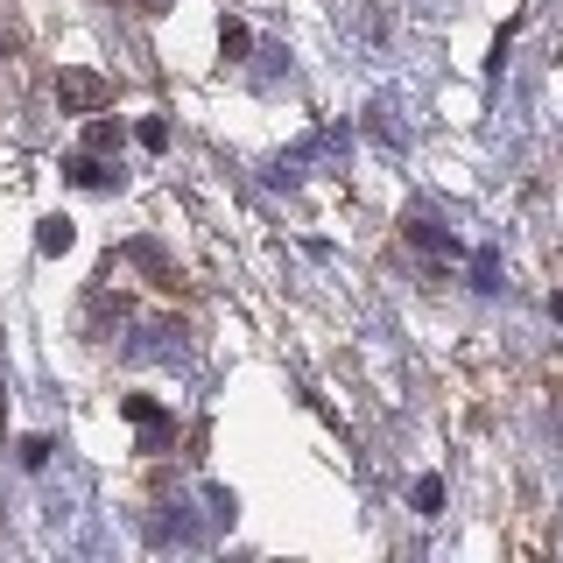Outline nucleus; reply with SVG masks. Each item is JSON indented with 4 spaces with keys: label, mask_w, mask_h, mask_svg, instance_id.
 Listing matches in <instances>:
<instances>
[{
    "label": "nucleus",
    "mask_w": 563,
    "mask_h": 563,
    "mask_svg": "<svg viewBox=\"0 0 563 563\" xmlns=\"http://www.w3.org/2000/svg\"><path fill=\"white\" fill-rule=\"evenodd\" d=\"M57 92H64V106H78V113H99V106L113 99V85L92 78V70H57Z\"/></svg>",
    "instance_id": "1"
},
{
    "label": "nucleus",
    "mask_w": 563,
    "mask_h": 563,
    "mask_svg": "<svg viewBox=\"0 0 563 563\" xmlns=\"http://www.w3.org/2000/svg\"><path fill=\"white\" fill-rule=\"evenodd\" d=\"M176 339H184V324H169V317H155V324H141V331H134L128 360H169V352H184Z\"/></svg>",
    "instance_id": "2"
},
{
    "label": "nucleus",
    "mask_w": 563,
    "mask_h": 563,
    "mask_svg": "<svg viewBox=\"0 0 563 563\" xmlns=\"http://www.w3.org/2000/svg\"><path fill=\"white\" fill-rule=\"evenodd\" d=\"M128 416L141 422V437H148V451H163V444H169V416L155 409V401H141V395H134V401H128Z\"/></svg>",
    "instance_id": "3"
},
{
    "label": "nucleus",
    "mask_w": 563,
    "mask_h": 563,
    "mask_svg": "<svg viewBox=\"0 0 563 563\" xmlns=\"http://www.w3.org/2000/svg\"><path fill=\"white\" fill-rule=\"evenodd\" d=\"M120 148V128L113 120H92V134H85V155H113Z\"/></svg>",
    "instance_id": "4"
},
{
    "label": "nucleus",
    "mask_w": 563,
    "mask_h": 563,
    "mask_svg": "<svg viewBox=\"0 0 563 563\" xmlns=\"http://www.w3.org/2000/svg\"><path fill=\"white\" fill-rule=\"evenodd\" d=\"M35 246H43V254H64V246H70V219H43V233H35Z\"/></svg>",
    "instance_id": "5"
},
{
    "label": "nucleus",
    "mask_w": 563,
    "mask_h": 563,
    "mask_svg": "<svg viewBox=\"0 0 563 563\" xmlns=\"http://www.w3.org/2000/svg\"><path fill=\"white\" fill-rule=\"evenodd\" d=\"M70 176H78V184H92V190L113 184V169H99V155H78V163H70Z\"/></svg>",
    "instance_id": "6"
},
{
    "label": "nucleus",
    "mask_w": 563,
    "mask_h": 563,
    "mask_svg": "<svg viewBox=\"0 0 563 563\" xmlns=\"http://www.w3.org/2000/svg\"><path fill=\"white\" fill-rule=\"evenodd\" d=\"M444 507V479H416V515H437Z\"/></svg>",
    "instance_id": "7"
},
{
    "label": "nucleus",
    "mask_w": 563,
    "mask_h": 563,
    "mask_svg": "<svg viewBox=\"0 0 563 563\" xmlns=\"http://www.w3.org/2000/svg\"><path fill=\"white\" fill-rule=\"evenodd\" d=\"M409 240H416V246H430V254H444V246H451V240H444V233H437V225H430V219H409Z\"/></svg>",
    "instance_id": "8"
},
{
    "label": "nucleus",
    "mask_w": 563,
    "mask_h": 563,
    "mask_svg": "<svg viewBox=\"0 0 563 563\" xmlns=\"http://www.w3.org/2000/svg\"><path fill=\"white\" fill-rule=\"evenodd\" d=\"M550 310H556V317H563V289H556V296H550Z\"/></svg>",
    "instance_id": "9"
}]
</instances>
